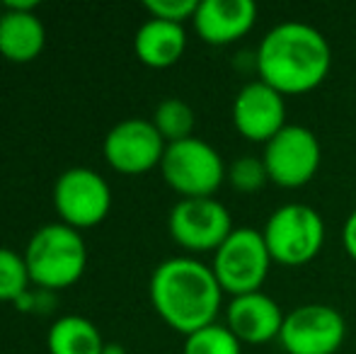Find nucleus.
<instances>
[{
  "label": "nucleus",
  "mask_w": 356,
  "mask_h": 354,
  "mask_svg": "<svg viewBox=\"0 0 356 354\" xmlns=\"http://www.w3.org/2000/svg\"><path fill=\"white\" fill-rule=\"evenodd\" d=\"M259 81L282 95L310 92L327 78L332 49L323 32L305 22H282L272 27L254 54Z\"/></svg>",
  "instance_id": "nucleus-1"
},
{
  "label": "nucleus",
  "mask_w": 356,
  "mask_h": 354,
  "mask_svg": "<svg viewBox=\"0 0 356 354\" xmlns=\"http://www.w3.org/2000/svg\"><path fill=\"white\" fill-rule=\"evenodd\" d=\"M150 301L158 316L184 337L216 323L223 289L213 269L194 257H170L150 274Z\"/></svg>",
  "instance_id": "nucleus-2"
},
{
  "label": "nucleus",
  "mask_w": 356,
  "mask_h": 354,
  "mask_svg": "<svg viewBox=\"0 0 356 354\" xmlns=\"http://www.w3.org/2000/svg\"><path fill=\"white\" fill-rule=\"evenodd\" d=\"M29 279L42 289H66L83 277L88 248L78 228L68 223H47L37 228L24 248Z\"/></svg>",
  "instance_id": "nucleus-3"
},
{
  "label": "nucleus",
  "mask_w": 356,
  "mask_h": 354,
  "mask_svg": "<svg viewBox=\"0 0 356 354\" xmlns=\"http://www.w3.org/2000/svg\"><path fill=\"white\" fill-rule=\"evenodd\" d=\"M264 243L272 262L298 267L315 260L325 243V221L308 204H284L264 223Z\"/></svg>",
  "instance_id": "nucleus-4"
},
{
  "label": "nucleus",
  "mask_w": 356,
  "mask_h": 354,
  "mask_svg": "<svg viewBox=\"0 0 356 354\" xmlns=\"http://www.w3.org/2000/svg\"><path fill=\"white\" fill-rule=\"evenodd\" d=\"M160 172L175 192L182 194V199L213 197L228 175L220 153L197 136L168 143Z\"/></svg>",
  "instance_id": "nucleus-5"
},
{
  "label": "nucleus",
  "mask_w": 356,
  "mask_h": 354,
  "mask_svg": "<svg viewBox=\"0 0 356 354\" xmlns=\"http://www.w3.org/2000/svg\"><path fill=\"white\" fill-rule=\"evenodd\" d=\"M272 255L267 250L264 236L254 228H233L223 246L213 252V274L220 289L230 296L259 291L269 274Z\"/></svg>",
  "instance_id": "nucleus-6"
},
{
  "label": "nucleus",
  "mask_w": 356,
  "mask_h": 354,
  "mask_svg": "<svg viewBox=\"0 0 356 354\" xmlns=\"http://www.w3.org/2000/svg\"><path fill=\"white\" fill-rule=\"evenodd\" d=\"M320 158L323 151H320L318 136L300 124H286L272 141L264 143L262 153L269 182L286 189L308 184L318 175Z\"/></svg>",
  "instance_id": "nucleus-7"
},
{
  "label": "nucleus",
  "mask_w": 356,
  "mask_h": 354,
  "mask_svg": "<svg viewBox=\"0 0 356 354\" xmlns=\"http://www.w3.org/2000/svg\"><path fill=\"white\" fill-rule=\"evenodd\" d=\"M54 207L68 226H97L112 209V189L107 179L90 168H68L54 182Z\"/></svg>",
  "instance_id": "nucleus-8"
},
{
  "label": "nucleus",
  "mask_w": 356,
  "mask_h": 354,
  "mask_svg": "<svg viewBox=\"0 0 356 354\" xmlns=\"http://www.w3.org/2000/svg\"><path fill=\"white\" fill-rule=\"evenodd\" d=\"M347 337V323L327 303H305L286 313L279 342L286 354H337Z\"/></svg>",
  "instance_id": "nucleus-9"
},
{
  "label": "nucleus",
  "mask_w": 356,
  "mask_h": 354,
  "mask_svg": "<svg viewBox=\"0 0 356 354\" xmlns=\"http://www.w3.org/2000/svg\"><path fill=\"white\" fill-rule=\"evenodd\" d=\"M168 228L175 243L194 252L218 250L233 233L230 211L213 197L179 199L168 216Z\"/></svg>",
  "instance_id": "nucleus-10"
},
{
  "label": "nucleus",
  "mask_w": 356,
  "mask_h": 354,
  "mask_svg": "<svg viewBox=\"0 0 356 354\" xmlns=\"http://www.w3.org/2000/svg\"><path fill=\"white\" fill-rule=\"evenodd\" d=\"M165 138L150 119H122L107 131L102 141V156L114 170L124 175H141L160 166L165 156Z\"/></svg>",
  "instance_id": "nucleus-11"
},
{
  "label": "nucleus",
  "mask_w": 356,
  "mask_h": 354,
  "mask_svg": "<svg viewBox=\"0 0 356 354\" xmlns=\"http://www.w3.org/2000/svg\"><path fill=\"white\" fill-rule=\"evenodd\" d=\"M233 124L248 141L269 143L286 127L284 95L264 81L243 86L233 102Z\"/></svg>",
  "instance_id": "nucleus-12"
},
{
  "label": "nucleus",
  "mask_w": 356,
  "mask_h": 354,
  "mask_svg": "<svg viewBox=\"0 0 356 354\" xmlns=\"http://www.w3.org/2000/svg\"><path fill=\"white\" fill-rule=\"evenodd\" d=\"M228 330L238 337L240 342L248 345H264V342L274 340L282 335L284 328V311L272 296L262 291L243 293V296H233L228 303Z\"/></svg>",
  "instance_id": "nucleus-13"
},
{
  "label": "nucleus",
  "mask_w": 356,
  "mask_h": 354,
  "mask_svg": "<svg viewBox=\"0 0 356 354\" xmlns=\"http://www.w3.org/2000/svg\"><path fill=\"white\" fill-rule=\"evenodd\" d=\"M257 8L252 0H202L194 15V29L211 47H225L252 29Z\"/></svg>",
  "instance_id": "nucleus-14"
},
{
  "label": "nucleus",
  "mask_w": 356,
  "mask_h": 354,
  "mask_svg": "<svg viewBox=\"0 0 356 354\" xmlns=\"http://www.w3.org/2000/svg\"><path fill=\"white\" fill-rule=\"evenodd\" d=\"M47 29L34 10H8L0 17V54L8 61L27 63L42 54Z\"/></svg>",
  "instance_id": "nucleus-15"
},
{
  "label": "nucleus",
  "mask_w": 356,
  "mask_h": 354,
  "mask_svg": "<svg viewBox=\"0 0 356 354\" xmlns=\"http://www.w3.org/2000/svg\"><path fill=\"white\" fill-rule=\"evenodd\" d=\"M134 49L141 63L150 68H170L182 58L187 49V32L182 24L165 19H145L134 37Z\"/></svg>",
  "instance_id": "nucleus-16"
},
{
  "label": "nucleus",
  "mask_w": 356,
  "mask_h": 354,
  "mask_svg": "<svg viewBox=\"0 0 356 354\" xmlns=\"http://www.w3.org/2000/svg\"><path fill=\"white\" fill-rule=\"evenodd\" d=\"M49 354H104L102 332L85 316H61L47 332Z\"/></svg>",
  "instance_id": "nucleus-17"
},
{
  "label": "nucleus",
  "mask_w": 356,
  "mask_h": 354,
  "mask_svg": "<svg viewBox=\"0 0 356 354\" xmlns=\"http://www.w3.org/2000/svg\"><path fill=\"white\" fill-rule=\"evenodd\" d=\"M150 122L155 124V129L165 138V143H175V141H184V138H192L197 117H194V109L184 99L168 97L155 107V114Z\"/></svg>",
  "instance_id": "nucleus-18"
},
{
  "label": "nucleus",
  "mask_w": 356,
  "mask_h": 354,
  "mask_svg": "<svg viewBox=\"0 0 356 354\" xmlns=\"http://www.w3.org/2000/svg\"><path fill=\"white\" fill-rule=\"evenodd\" d=\"M184 354H243L240 340L228 330V325H211L184 337Z\"/></svg>",
  "instance_id": "nucleus-19"
},
{
  "label": "nucleus",
  "mask_w": 356,
  "mask_h": 354,
  "mask_svg": "<svg viewBox=\"0 0 356 354\" xmlns=\"http://www.w3.org/2000/svg\"><path fill=\"white\" fill-rule=\"evenodd\" d=\"M29 269L24 255H17L10 248H0V301H15L24 296L29 287Z\"/></svg>",
  "instance_id": "nucleus-20"
},
{
  "label": "nucleus",
  "mask_w": 356,
  "mask_h": 354,
  "mask_svg": "<svg viewBox=\"0 0 356 354\" xmlns=\"http://www.w3.org/2000/svg\"><path fill=\"white\" fill-rule=\"evenodd\" d=\"M225 179H228L230 187L238 189L240 194H254L257 189H262L264 184L269 182V175H267V168H264L262 158L243 156L230 163Z\"/></svg>",
  "instance_id": "nucleus-21"
},
{
  "label": "nucleus",
  "mask_w": 356,
  "mask_h": 354,
  "mask_svg": "<svg viewBox=\"0 0 356 354\" xmlns=\"http://www.w3.org/2000/svg\"><path fill=\"white\" fill-rule=\"evenodd\" d=\"M143 8L150 13V17L182 24L184 19H194L199 3L197 0H145Z\"/></svg>",
  "instance_id": "nucleus-22"
},
{
  "label": "nucleus",
  "mask_w": 356,
  "mask_h": 354,
  "mask_svg": "<svg viewBox=\"0 0 356 354\" xmlns=\"http://www.w3.org/2000/svg\"><path fill=\"white\" fill-rule=\"evenodd\" d=\"M342 246L347 250V255L356 260V209L347 216L344 221V228H342Z\"/></svg>",
  "instance_id": "nucleus-23"
},
{
  "label": "nucleus",
  "mask_w": 356,
  "mask_h": 354,
  "mask_svg": "<svg viewBox=\"0 0 356 354\" xmlns=\"http://www.w3.org/2000/svg\"><path fill=\"white\" fill-rule=\"evenodd\" d=\"M8 10H37V0H8Z\"/></svg>",
  "instance_id": "nucleus-24"
},
{
  "label": "nucleus",
  "mask_w": 356,
  "mask_h": 354,
  "mask_svg": "<svg viewBox=\"0 0 356 354\" xmlns=\"http://www.w3.org/2000/svg\"><path fill=\"white\" fill-rule=\"evenodd\" d=\"M104 354H127V352H124L119 345H107V350H104Z\"/></svg>",
  "instance_id": "nucleus-25"
},
{
  "label": "nucleus",
  "mask_w": 356,
  "mask_h": 354,
  "mask_svg": "<svg viewBox=\"0 0 356 354\" xmlns=\"http://www.w3.org/2000/svg\"><path fill=\"white\" fill-rule=\"evenodd\" d=\"M0 17H3V8H0Z\"/></svg>",
  "instance_id": "nucleus-26"
}]
</instances>
